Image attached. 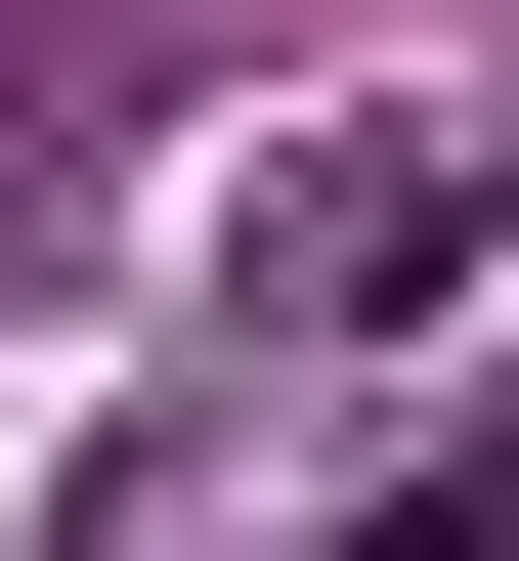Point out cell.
<instances>
[{"label":"cell","mask_w":519,"mask_h":561,"mask_svg":"<svg viewBox=\"0 0 519 561\" xmlns=\"http://www.w3.org/2000/svg\"><path fill=\"white\" fill-rule=\"evenodd\" d=\"M433 260H476V130H390V173H303V216H260V302H433Z\"/></svg>","instance_id":"obj_1"}]
</instances>
